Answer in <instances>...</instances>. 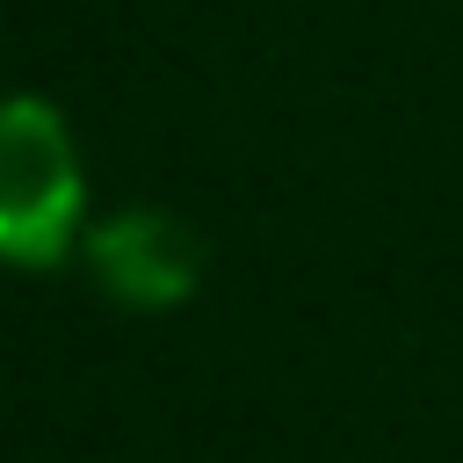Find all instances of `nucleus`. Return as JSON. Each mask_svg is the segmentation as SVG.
I'll use <instances>...</instances> for the list:
<instances>
[{
  "label": "nucleus",
  "instance_id": "f257e3e1",
  "mask_svg": "<svg viewBox=\"0 0 463 463\" xmlns=\"http://www.w3.org/2000/svg\"><path fill=\"white\" fill-rule=\"evenodd\" d=\"M87 159L51 94H0V268L51 275L87 239Z\"/></svg>",
  "mask_w": 463,
  "mask_h": 463
},
{
  "label": "nucleus",
  "instance_id": "f03ea898",
  "mask_svg": "<svg viewBox=\"0 0 463 463\" xmlns=\"http://www.w3.org/2000/svg\"><path fill=\"white\" fill-rule=\"evenodd\" d=\"M80 260L94 289L123 311H174L203 289V239L152 203H130L116 217H94L80 239Z\"/></svg>",
  "mask_w": 463,
  "mask_h": 463
}]
</instances>
